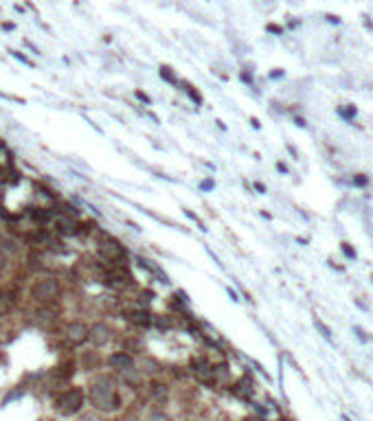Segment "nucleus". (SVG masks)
I'll return each mask as SVG.
<instances>
[{
    "instance_id": "nucleus-23",
    "label": "nucleus",
    "mask_w": 373,
    "mask_h": 421,
    "mask_svg": "<svg viewBox=\"0 0 373 421\" xmlns=\"http://www.w3.org/2000/svg\"><path fill=\"white\" fill-rule=\"evenodd\" d=\"M215 187V182L213 180H204V182H200V189L202 191H209V189H213Z\"/></svg>"
},
{
    "instance_id": "nucleus-22",
    "label": "nucleus",
    "mask_w": 373,
    "mask_h": 421,
    "mask_svg": "<svg viewBox=\"0 0 373 421\" xmlns=\"http://www.w3.org/2000/svg\"><path fill=\"white\" fill-rule=\"evenodd\" d=\"M152 421H171L167 415H163V412H154L152 415Z\"/></svg>"
},
{
    "instance_id": "nucleus-7",
    "label": "nucleus",
    "mask_w": 373,
    "mask_h": 421,
    "mask_svg": "<svg viewBox=\"0 0 373 421\" xmlns=\"http://www.w3.org/2000/svg\"><path fill=\"white\" fill-rule=\"evenodd\" d=\"M108 364L112 366L114 371L123 373V371H128V368L134 366V358H132L128 351H114V353H110L108 356Z\"/></svg>"
},
{
    "instance_id": "nucleus-15",
    "label": "nucleus",
    "mask_w": 373,
    "mask_h": 421,
    "mask_svg": "<svg viewBox=\"0 0 373 421\" xmlns=\"http://www.w3.org/2000/svg\"><path fill=\"white\" fill-rule=\"evenodd\" d=\"M158 75L163 77V79L167 81V84H173V86H178V77L173 75V70L169 68V66H160V68H158Z\"/></svg>"
},
{
    "instance_id": "nucleus-12",
    "label": "nucleus",
    "mask_w": 373,
    "mask_h": 421,
    "mask_svg": "<svg viewBox=\"0 0 373 421\" xmlns=\"http://www.w3.org/2000/svg\"><path fill=\"white\" fill-rule=\"evenodd\" d=\"M178 86H182V90H185L187 92V97L189 99H191L193 103H195V106H202V94H200V90H197V88L193 86V84H189V81H178Z\"/></svg>"
},
{
    "instance_id": "nucleus-6",
    "label": "nucleus",
    "mask_w": 373,
    "mask_h": 421,
    "mask_svg": "<svg viewBox=\"0 0 373 421\" xmlns=\"http://www.w3.org/2000/svg\"><path fill=\"white\" fill-rule=\"evenodd\" d=\"M66 338H68L70 344H84L88 340V325L82 323V320H72L68 323V327H66Z\"/></svg>"
},
{
    "instance_id": "nucleus-17",
    "label": "nucleus",
    "mask_w": 373,
    "mask_h": 421,
    "mask_svg": "<svg viewBox=\"0 0 373 421\" xmlns=\"http://www.w3.org/2000/svg\"><path fill=\"white\" fill-rule=\"evenodd\" d=\"M9 53L13 55V57H16V60L18 62H22V64H27V66H35L31 60H29V57L24 55V53H22V51H13V48H9Z\"/></svg>"
},
{
    "instance_id": "nucleus-4",
    "label": "nucleus",
    "mask_w": 373,
    "mask_h": 421,
    "mask_svg": "<svg viewBox=\"0 0 373 421\" xmlns=\"http://www.w3.org/2000/svg\"><path fill=\"white\" fill-rule=\"evenodd\" d=\"M55 406L62 415H75V412L82 410L84 406V390L82 388H68L64 390L62 395H57Z\"/></svg>"
},
{
    "instance_id": "nucleus-18",
    "label": "nucleus",
    "mask_w": 373,
    "mask_h": 421,
    "mask_svg": "<svg viewBox=\"0 0 373 421\" xmlns=\"http://www.w3.org/2000/svg\"><path fill=\"white\" fill-rule=\"evenodd\" d=\"M154 397H167V384H154Z\"/></svg>"
},
{
    "instance_id": "nucleus-9",
    "label": "nucleus",
    "mask_w": 373,
    "mask_h": 421,
    "mask_svg": "<svg viewBox=\"0 0 373 421\" xmlns=\"http://www.w3.org/2000/svg\"><path fill=\"white\" fill-rule=\"evenodd\" d=\"M77 226H79V221L75 217L62 215V213L55 217V233L64 235V237H72V235H77Z\"/></svg>"
},
{
    "instance_id": "nucleus-25",
    "label": "nucleus",
    "mask_w": 373,
    "mask_h": 421,
    "mask_svg": "<svg viewBox=\"0 0 373 421\" xmlns=\"http://www.w3.org/2000/svg\"><path fill=\"white\" fill-rule=\"evenodd\" d=\"M268 31H275V33H281V29L277 24H268Z\"/></svg>"
},
{
    "instance_id": "nucleus-21",
    "label": "nucleus",
    "mask_w": 373,
    "mask_h": 421,
    "mask_svg": "<svg viewBox=\"0 0 373 421\" xmlns=\"http://www.w3.org/2000/svg\"><path fill=\"white\" fill-rule=\"evenodd\" d=\"M136 99H141L143 103H147V106H150V103H152V99L147 97V94H145L143 90H136Z\"/></svg>"
},
{
    "instance_id": "nucleus-11",
    "label": "nucleus",
    "mask_w": 373,
    "mask_h": 421,
    "mask_svg": "<svg viewBox=\"0 0 373 421\" xmlns=\"http://www.w3.org/2000/svg\"><path fill=\"white\" fill-rule=\"evenodd\" d=\"M18 292L16 290H0V316H7L16 307Z\"/></svg>"
},
{
    "instance_id": "nucleus-3",
    "label": "nucleus",
    "mask_w": 373,
    "mask_h": 421,
    "mask_svg": "<svg viewBox=\"0 0 373 421\" xmlns=\"http://www.w3.org/2000/svg\"><path fill=\"white\" fill-rule=\"evenodd\" d=\"M97 253H99V257H101V259H104L106 263H112V265L123 263V259L128 257L126 246H123L119 239H114L112 235H108V233H101V235H99V239H97Z\"/></svg>"
},
{
    "instance_id": "nucleus-20",
    "label": "nucleus",
    "mask_w": 373,
    "mask_h": 421,
    "mask_svg": "<svg viewBox=\"0 0 373 421\" xmlns=\"http://www.w3.org/2000/svg\"><path fill=\"white\" fill-rule=\"evenodd\" d=\"M7 265H9V255L0 250V275H3V272L7 270Z\"/></svg>"
},
{
    "instance_id": "nucleus-10",
    "label": "nucleus",
    "mask_w": 373,
    "mask_h": 421,
    "mask_svg": "<svg viewBox=\"0 0 373 421\" xmlns=\"http://www.w3.org/2000/svg\"><path fill=\"white\" fill-rule=\"evenodd\" d=\"M35 323L40 325V327H51V325H55L57 320V312H53V307L51 305H42L40 309H35Z\"/></svg>"
},
{
    "instance_id": "nucleus-8",
    "label": "nucleus",
    "mask_w": 373,
    "mask_h": 421,
    "mask_svg": "<svg viewBox=\"0 0 373 421\" xmlns=\"http://www.w3.org/2000/svg\"><path fill=\"white\" fill-rule=\"evenodd\" d=\"M126 320L132 323L138 329H147L152 325V314L145 307H134V309H130V312L126 314Z\"/></svg>"
},
{
    "instance_id": "nucleus-16",
    "label": "nucleus",
    "mask_w": 373,
    "mask_h": 421,
    "mask_svg": "<svg viewBox=\"0 0 373 421\" xmlns=\"http://www.w3.org/2000/svg\"><path fill=\"white\" fill-rule=\"evenodd\" d=\"M160 368V364L156 360H152V358H143V371H147V373H156Z\"/></svg>"
},
{
    "instance_id": "nucleus-2",
    "label": "nucleus",
    "mask_w": 373,
    "mask_h": 421,
    "mask_svg": "<svg viewBox=\"0 0 373 421\" xmlns=\"http://www.w3.org/2000/svg\"><path fill=\"white\" fill-rule=\"evenodd\" d=\"M31 299L40 305H53L62 299V283L53 277L35 281L31 285Z\"/></svg>"
},
{
    "instance_id": "nucleus-24",
    "label": "nucleus",
    "mask_w": 373,
    "mask_h": 421,
    "mask_svg": "<svg viewBox=\"0 0 373 421\" xmlns=\"http://www.w3.org/2000/svg\"><path fill=\"white\" fill-rule=\"evenodd\" d=\"M0 27H3L5 31H13V29H16V24H13V22H3Z\"/></svg>"
},
{
    "instance_id": "nucleus-13",
    "label": "nucleus",
    "mask_w": 373,
    "mask_h": 421,
    "mask_svg": "<svg viewBox=\"0 0 373 421\" xmlns=\"http://www.w3.org/2000/svg\"><path fill=\"white\" fill-rule=\"evenodd\" d=\"M29 215H31V219L38 221V224H46L48 219H53V213H51L48 209H42V206H33V209H29Z\"/></svg>"
},
{
    "instance_id": "nucleus-26",
    "label": "nucleus",
    "mask_w": 373,
    "mask_h": 421,
    "mask_svg": "<svg viewBox=\"0 0 373 421\" xmlns=\"http://www.w3.org/2000/svg\"><path fill=\"white\" fill-rule=\"evenodd\" d=\"M82 421H104V419H101V417H84Z\"/></svg>"
},
{
    "instance_id": "nucleus-1",
    "label": "nucleus",
    "mask_w": 373,
    "mask_h": 421,
    "mask_svg": "<svg viewBox=\"0 0 373 421\" xmlns=\"http://www.w3.org/2000/svg\"><path fill=\"white\" fill-rule=\"evenodd\" d=\"M88 400H90V404L94 406V408L104 410V412L116 410L121 406L119 393H116V386H114V380L108 378V375H97V378L90 382Z\"/></svg>"
},
{
    "instance_id": "nucleus-5",
    "label": "nucleus",
    "mask_w": 373,
    "mask_h": 421,
    "mask_svg": "<svg viewBox=\"0 0 373 421\" xmlns=\"http://www.w3.org/2000/svg\"><path fill=\"white\" fill-rule=\"evenodd\" d=\"M112 334H114V329L106 323H92L90 327H88V340H90L94 346L108 344L110 340H112Z\"/></svg>"
},
{
    "instance_id": "nucleus-19",
    "label": "nucleus",
    "mask_w": 373,
    "mask_h": 421,
    "mask_svg": "<svg viewBox=\"0 0 373 421\" xmlns=\"http://www.w3.org/2000/svg\"><path fill=\"white\" fill-rule=\"evenodd\" d=\"M0 219H7V221H13V219H18L16 213H9L5 209V206H0Z\"/></svg>"
},
{
    "instance_id": "nucleus-14",
    "label": "nucleus",
    "mask_w": 373,
    "mask_h": 421,
    "mask_svg": "<svg viewBox=\"0 0 373 421\" xmlns=\"http://www.w3.org/2000/svg\"><path fill=\"white\" fill-rule=\"evenodd\" d=\"M152 323L156 325V329H160V331H169V329H173V320H171V316H169V314L152 316Z\"/></svg>"
}]
</instances>
